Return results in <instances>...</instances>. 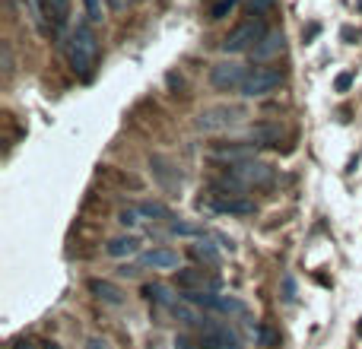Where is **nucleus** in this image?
Returning a JSON list of instances; mask_svg holds the SVG:
<instances>
[{
    "label": "nucleus",
    "instance_id": "21",
    "mask_svg": "<svg viewBox=\"0 0 362 349\" xmlns=\"http://www.w3.org/2000/svg\"><path fill=\"white\" fill-rule=\"evenodd\" d=\"M169 232L172 235H181V238H204V229H200L197 223H185V219H172Z\"/></svg>",
    "mask_w": 362,
    "mask_h": 349
},
{
    "label": "nucleus",
    "instance_id": "37",
    "mask_svg": "<svg viewBox=\"0 0 362 349\" xmlns=\"http://www.w3.org/2000/svg\"><path fill=\"white\" fill-rule=\"evenodd\" d=\"M153 349H165V346L163 343H153Z\"/></svg>",
    "mask_w": 362,
    "mask_h": 349
},
{
    "label": "nucleus",
    "instance_id": "27",
    "mask_svg": "<svg viewBox=\"0 0 362 349\" xmlns=\"http://www.w3.org/2000/svg\"><path fill=\"white\" fill-rule=\"evenodd\" d=\"M83 4H86L89 23H102V0H83Z\"/></svg>",
    "mask_w": 362,
    "mask_h": 349
},
{
    "label": "nucleus",
    "instance_id": "15",
    "mask_svg": "<svg viewBox=\"0 0 362 349\" xmlns=\"http://www.w3.org/2000/svg\"><path fill=\"white\" fill-rule=\"evenodd\" d=\"M86 289H89V292H93L99 302H105V305H124V292H121L115 283H108V280H89Z\"/></svg>",
    "mask_w": 362,
    "mask_h": 349
},
{
    "label": "nucleus",
    "instance_id": "30",
    "mask_svg": "<svg viewBox=\"0 0 362 349\" xmlns=\"http://www.w3.org/2000/svg\"><path fill=\"white\" fill-rule=\"evenodd\" d=\"M283 292H286V295H283V299H286V302H296V286H293V276H286V280H283Z\"/></svg>",
    "mask_w": 362,
    "mask_h": 349
},
{
    "label": "nucleus",
    "instance_id": "17",
    "mask_svg": "<svg viewBox=\"0 0 362 349\" xmlns=\"http://www.w3.org/2000/svg\"><path fill=\"white\" fill-rule=\"evenodd\" d=\"M251 140H255L257 146H280L283 127L280 124H270V121H261V124L251 127Z\"/></svg>",
    "mask_w": 362,
    "mask_h": 349
},
{
    "label": "nucleus",
    "instance_id": "19",
    "mask_svg": "<svg viewBox=\"0 0 362 349\" xmlns=\"http://www.w3.org/2000/svg\"><path fill=\"white\" fill-rule=\"evenodd\" d=\"M187 254L194 257V261H200V264H206V267H216L219 264V251L213 248L210 242H204V238H197V242L187 248Z\"/></svg>",
    "mask_w": 362,
    "mask_h": 349
},
{
    "label": "nucleus",
    "instance_id": "31",
    "mask_svg": "<svg viewBox=\"0 0 362 349\" xmlns=\"http://www.w3.org/2000/svg\"><path fill=\"white\" fill-rule=\"evenodd\" d=\"M86 349H112V343H108V340H102V337H89Z\"/></svg>",
    "mask_w": 362,
    "mask_h": 349
},
{
    "label": "nucleus",
    "instance_id": "11",
    "mask_svg": "<svg viewBox=\"0 0 362 349\" xmlns=\"http://www.w3.org/2000/svg\"><path fill=\"white\" fill-rule=\"evenodd\" d=\"M175 280L181 292H216L219 280L206 276L200 267H187V270H175Z\"/></svg>",
    "mask_w": 362,
    "mask_h": 349
},
{
    "label": "nucleus",
    "instance_id": "12",
    "mask_svg": "<svg viewBox=\"0 0 362 349\" xmlns=\"http://www.w3.org/2000/svg\"><path fill=\"white\" fill-rule=\"evenodd\" d=\"M283 48H286V35H283L280 29H270L267 35L261 38V42L255 45V48L248 51L251 54V61H257V64H264V61H270V57H276V54H283Z\"/></svg>",
    "mask_w": 362,
    "mask_h": 349
},
{
    "label": "nucleus",
    "instance_id": "10",
    "mask_svg": "<svg viewBox=\"0 0 362 349\" xmlns=\"http://www.w3.org/2000/svg\"><path fill=\"white\" fill-rule=\"evenodd\" d=\"M150 172H153V178H156V184L163 187L169 197H178V194H181V172L175 169V162H172V159L153 153V156H150Z\"/></svg>",
    "mask_w": 362,
    "mask_h": 349
},
{
    "label": "nucleus",
    "instance_id": "18",
    "mask_svg": "<svg viewBox=\"0 0 362 349\" xmlns=\"http://www.w3.org/2000/svg\"><path fill=\"white\" fill-rule=\"evenodd\" d=\"M105 251H108V257H134L140 251V238L137 235H118V238H112V242L105 244Z\"/></svg>",
    "mask_w": 362,
    "mask_h": 349
},
{
    "label": "nucleus",
    "instance_id": "22",
    "mask_svg": "<svg viewBox=\"0 0 362 349\" xmlns=\"http://www.w3.org/2000/svg\"><path fill=\"white\" fill-rule=\"evenodd\" d=\"M118 223L124 225V229H137V225L144 223V213H140V206H121V210H118Z\"/></svg>",
    "mask_w": 362,
    "mask_h": 349
},
{
    "label": "nucleus",
    "instance_id": "4",
    "mask_svg": "<svg viewBox=\"0 0 362 349\" xmlns=\"http://www.w3.org/2000/svg\"><path fill=\"white\" fill-rule=\"evenodd\" d=\"M280 83H283V70L257 64V67H248V80H245V86H242V95L245 99H261V95L274 93Z\"/></svg>",
    "mask_w": 362,
    "mask_h": 349
},
{
    "label": "nucleus",
    "instance_id": "33",
    "mask_svg": "<svg viewBox=\"0 0 362 349\" xmlns=\"http://www.w3.org/2000/svg\"><path fill=\"white\" fill-rule=\"evenodd\" d=\"M318 32H321V29H318V25H308V32H305V42H312V38H315V35H318Z\"/></svg>",
    "mask_w": 362,
    "mask_h": 349
},
{
    "label": "nucleus",
    "instance_id": "32",
    "mask_svg": "<svg viewBox=\"0 0 362 349\" xmlns=\"http://www.w3.org/2000/svg\"><path fill=\"white\" fill-rule=\"evenodd\" d=\"M13 349H35V343H32V340H16Z\"/></svg>",
    "mask_w": 362,
    "mask_h": 349
},
{
    "label": "nucleus",
    "instance_id": "2",
    "mask_svg": "<svg viewBox=\"0 0 362 349\" xmlns=\"http://www.w3.org/2000/svg\"><path fill=\"white\" fill-rule=\"evenodd\" d=\"M267 32L270 29L264 25V16H251V19H245V23H238L235 29L223 38V45H219V48H223L226 54H245V51L255 48V45L261 42Z\"/></svg>",
    "mask_w": 362,
    "mask_h": 349
},
{
    "label": "nucleus",
    "instance_id": "16",
    "mask_svg": "<svg viewBox=\"0 0 362 349\" xmlns=\"http://www.w3.org/2000/svg\"><path fill=\"white\" fill-rule=\"evenodd\" d=\"M144 299H150L153 305L165 308V312H172V308L181 302V299H175V295L169 292V286H163V283H144Z\"/></svg>",
    "mask_w": 362,
    "mask_h": 349
},
{
    "label": "nucleus",
    "instance_id": "36",
    "mask_svg": "<svg viewBox=\"0 0 362 349\" xmlns=\"http://www.w3.org/2000/svg\"><path fill=\"white\" fill-rule=\"evenodd\" d=\"M45 349H61V346H57V343H51V340H48V343H45Z\"/></svg>",
    "mask_w": 362,
    "mask_h": 349
},
{
    "label": "nucleus",
    "instance_id": "24",
    "mask_svg": "<svg viewBox=\"0 0 362 349\" xmlns=\"http://www.w3.org/2000/svg\"><path fill=\"white\" fill-rule=\"evenodd\" d=\"M23 6H25V16L32 19V23L38 25L42 32H51L48 25H45V10H42V0H23Z\"/></svg>",
    "mask_w": 362,
    "mask_h": 349
},
{
    "label": "nucleus",
    "instance_id": "7",
    "mask_svg": "<svg viewBox=\"0 0 362 349\" xmlns=\"http://www.w3.org/2000/svg\"><path fill=\"white\" fill-rule=\"evenodd\" d=\"M229 174H235L245 187H270L276 178V169L270 162H261V159H251V162H242V165H232L226 169Z\"/></svg>",
    "mask_w": 362,
    "mask_h": 349
},
{
    "label": "nucleus",
    "instance_id": "20",
    "mask_svg": "<svg viewBox=\"0 0 362 349\" xmlns=\"http://www.w3.org/2000/svg\"><path fill=\"white\" fill-rule=\"evenodd\" d=\"M140 213H144L146 219H153V223H172V213H169V206H163L159 200H144L140 203Z\"/></svg>",
    "mask_w": 362,
    "mask_h": 349
},
{
    "label": "nucleus",
    "instance_id": "29",
    "mask_svg": "<svg viewBox=\"0 0 362 349\" xmlns=\"http://www.w3.org/2000/svg\"><path fill=\"white\" fill-rule=\"evenodd\" d=\"M350 86H353V73H340L337 83H334V89H337V93H350Z\"/></svg>",
    "mask_w": 362,
    "mask_h": 349
},
{
    "label": "nucleus",
    "instance_id": "38",
    "mask_svg": "<svg viewBox=\"0 0 362 349\" xmlns=\"http://www.w3.org/2000/svg\"><path fill=\"white\" fill-rule=\"evenodd\" d=\"M359 333H362V324H359Z\"/></svg>",
    "mask_w": 362,
    "mask_h": 349
},
{
    "label": "nucleus",
    "instance_id": "8",
    "mask_svg": "<svg viewBox=\"0 0 362 349\" xmlns=\"http://www.w3.org/2000/svg\"><path fill=\"white\" fill-rule=\"evenodd\" d=\"M200 349H242V343L229 331V324L210 318L204 321V331H200Z\"/></svg>",
    "mask_w": 362,
    "mask_h": 349
},
{
    "label": "nucleus",
    "instance_id": "34",
    "mask_svg": "<svg viewBox=\"0 0 362 349\" xmlns=\"http://www.w3.org/2000/svg\"><path fill=\"white\" fill-rule=\"evenodd\" d=\"M175 346H178V349H194V346H191V340H187V337H178V343H175Z\"/></svg>",
    "mask_w": 362,
    "mask_h": 349
},
{
    "label": "nucleus",
    "instance_id": "3",
    "mask_svg": "<svg viewBox=\"0 0 362 349\" xmlns=\"http://www.w3.org/2000/svg\"><path fill=\"white\" fill-rule=\"evenodd\" d=\"M242 118H245V108H238V105H213V108H204L194 124L204 134H216V131H226V127L238 124Z\"/></svg>",
    "mask_w": 362,
    "mask_h": 349
},
{
    "label": "nucleus",
    "instance_id": "5",
    "mask_svg": "<svg viewBox=\"0 0 362 349\" xmlns=\"http://www.w3.org/2000/svg\"><path fill=\"white\" fill-rule=\"evenodd\" d=\"M245 80H248V67L238 61H219L210 67V86L219 93H235L245 86Z\"/></svg>",
    "mask_w": 362,
    "mask_h": 349
},
{
    "label": "nucleus",
    "instance_id": "9",
    "mask_svg": "<svg viewBox=\"0 0 362 349\" xmlns=\"http://www.w3.org/2000/svg\"><path fill=\"white\" fill-rule=\"evenodd\" d=\"M206 159L226 165V169H232V165L251 162V159H255V146L251 143H216V146L206 150Z\"/></svg>",
    "mask_w": 362,
    "mask_h": 349
},
{
    "label": "nucleus",
    "instance_id": "1",
    "mask_svg": "<svg viewBox=\"0 0 362 349\" xmlns=\"http://www.w3.org/2000/svg\"><path fill=\"white\" fill-rule=\"evenodd\" d=\"M67 61H70V67H74V73L80 76V80H89V76H93L95 64H99V38H95L93 25L83 23L70 32Z\"/></svg>",
    "mask_w": 362,
    "mask_h": 349
},
{
    "label": "nucleus",
    "instance_id": "6",
    "mask_svg": "<svg viewBox=\"0 0 362 349\" xmlns=\"http://www.w3.org/2000/svg\"><path fill=\"white\" fill-rule=\"evenodd\" d=\"M206 203L213 206V213H232V216H251L255 213V203L245 194H232L213 184H210V194H206Z\"/></svg>",
    "mask_w": 362,
    "mask_h": 349
},
{
    "label": "nucleus",
    "instance_id": "13",
    "mask_svg": "<svg viewBox=\"0 0 362 349\" xmlns=\"http://www.w3.org/2000/svg\"><path fill=\"white\" fill-rule=\"evenodd\" d=\"M42 10H45V19H48L51 32L54 35H64L70 23V0H42Z\"/></svg>",
    "mask_w": 362,
    "mask_h": 349
},
{
    "label": "nucleus",
    "instance_id": "14",
    "mask_svg": "<svg viewBox=\"0 0 362 349\" xmlns=\"http://www.w3.org/2000/svg\"><path fill=\"white\" fill-rule=\"evenodd\" d=\"M140 264L153 270H178V254L172 248H153L140 257Z\"/></svg>",
    "mask_w": 362,
    "mask_h": 349
},
{
    "label": "nucleus",
    "instance_id": "28",
    "mask_svg": "<svg viewBox=\"0 0 362 349\" xmlns=\"http://www.w3.org/2000/svg\"><path fill=\"white\" fill-rule=\"evenodd\" d=\"M0 57H4V73L10 76L13 73V54H10V45H6V42L0 45Z\"/></svg>",
    "mask_w": 362,
    "mask_h": 349
},
{
    "label": "nucleus",
    "instance_id": "25",
    "mask_svg": "<svg viewBox=\"0 0 362 349\" xmlns=\"http://www.w3.org/2000/svg\"><path fill=\"white\" fill-rule=\"evenodd\" d=\"M238 4H242V0H216V4L210 6V19H213V23H216V19H226Z\"/></svg>",
    "mask_w": 362,
    "mask_h": 349
},
{
    "label": "nucleus",
    "instance_id": "35",
    "mask_svg": "<svg viewBox=\"0 0 362 349\" xmlns=\"http://www.w3.org/2000/svg\"><path fill=\"white\" fill-rule=\"evenodd\" d=\"M124 6V0H108V10H121Z\"/></svg>",
    "mask_w": 362,
    "mask_h": 349
},
{
    "label": "nucleus",
    "instance_id": "23",
    "mask_svg": "<svg viewBox=\"0 0 362 349\" xmlns=\"http://www.w3.org/2000/svg\"><path fill=\"white\" fill-rule=\"evenodd\" d=\"M255 333H257V346H264V349H276V346H280V333H276L270 324L255 327Z\"/></svg>",
    "mask_w": 362,
    "mask_h": 349
},
{
    "label": "nucleus",
    "instance_id": "26",
    "mask_svg": "<svg viewBox=\"0 0 362 349\" xmlns=\"http://www.w3.org/2000/svg\"><path fill=\"white\" fill-rule=\"evenodd\" d=\"M276 6V0H251V16H267Z\"/></svg>",
    "mask_w": 362,
    "mask_h": 349
}]
</instances>
